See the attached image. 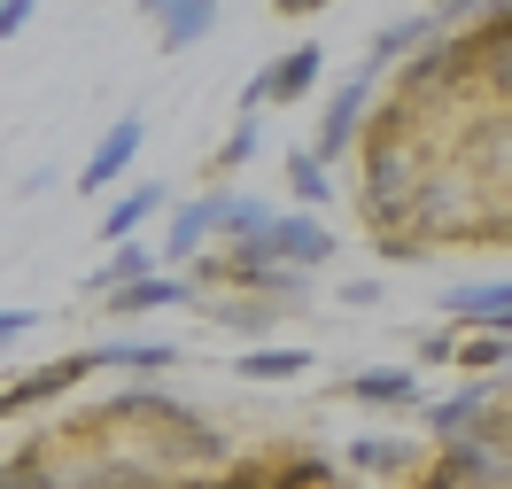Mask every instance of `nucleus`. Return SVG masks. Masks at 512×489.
I'll use <instances>...</instances> for the list:
<instances>
[{"label": "nucleus", "mask_w": 512, "mask_h": 489, "mask_svg": "<svg viewBox=\"0 0 512 489\" xmlns=\"http://www.w3.org/2000/svg\"><path fill=\"white\" fill-rule=\"evenodd\" d=\"M342 303H350V311H381V303H388V288L373 280V272H357V280H342Z\"/></svg>", "instance_id": "27"}, {"label": "nucleus", "mask_w": 512, "mask_h": 489, "mask_svg": "<svg viewBox=\"0 0 512 489\" xmlns=\"http://www.w3.org/2000/svg\"><path fill=\"white\" fill-rule=\"evenodd\" d=\"M288 195H295V210H311V218L334 202V171H326L311 148H288Z\"/></svg>", "instance_id": "22"}, {"label": "nucleus", "mask_w": 512, "mask_h": 489, "mask_svg": "<svg viewBox=\"0 0 512 489\" xmlns=\"http://www.w3.org/2000/svg\"><path fill=\"white\" fill-rule=\"evenodd\" d=\"M373 94H381V70H350V78H334V94L319 109V132H311V156L334 171L342 156H357V140H365V117H373Z\"/></svg>", "instance_id": "4"}, {"label": "nucleus", "mask_w": 512, "mask_h": 489, "mask_svg": "<svg viewBox=\"0 0 512 489\" xmlns=\"http://www.w3.org/2000/svg\"><path fill=\"white\" fill-rule=\"evenodd\" d=\"M334 396H350L365 412H427V389H419V365H350Z\"/></svg>", "instance_id": "9"}, {"label": "nucleus", "mask_w": 512, "mask_h": 489, "mask_svg": "<svg viewBox=\"0 0 512 489\" xmlns=\"http://www.w3.org/2000/svg\"><path fill=\"white\" fill-rule=\"evenodd\" d=\"M32 326H39V311H16V303H0V358H8V350H16Z\"/></svg>", "instance_id": "28"}, {"label": "nucleus", "mask_w": 512, "mask_h": 489, "mask_svg": "<svg viewBox=\"0 0 512 489\" xmlns=\"http://www.w3.org/2000/svg\"><path fill=\"white\" fill-rule=\"evenodd\" d=\"M249 156H256V125H241V117H233V132L218 140V156H210V171L225 179V171H241Z\"/></svg>", "instance_id": "26"}, {"label": "nucleus", "mask_w": 512, "mask_h": 489, "mask_svg": "<svg viewBox=\"0 0 512 489\" xmlns=\"http://www.w3.org/2000/svg\"><path fill=\"white\" fill-rule=\"evenodd\" d=\"M256 78H264V101H272V109H295V101L319 94V78H326V47H319V39H295V47H280V55L256 70Z\"/></svg>", "instance_id": "13"}, {"label": "nucleus", "mask_w": 512, "mask_h": 489, "mask_svg": "<svg viewBox=\"0 0 512 489\" xmlns=\"http://www.w3.org/2000/svg\"><path fill=\"white\" fill-rule=\"evenodd\" d=\"M435 163L443 156H435V140H427V117H412L404 101H373L365 140H357V218L373 226V241L412 233L419 187H427Z\"/></svg>", "instance_id": "1"}, {"label": "nucleus", "mask_w": 512, "mask_h": 489, "mask_svg": "<svg viewBox=\"0 0 512 489\" xmlns=\"http://www.w3.org/2000/svg\"><path fill=\"white\" fill-rule=\"evenodd\" d=\"M474 94V39L466 32H443L435 47H419L412 63H396V94L412 117H435V109H450V101Z\"/></svg>", "instance_id": "2"}, {"label": "nucleus", "mask_w": 512, "mask_h": 489, "mask_svg": "<svg viewBox=\"0 0 512 489\" xmlns=\"http://www.w3.org/2000/svg\"><path fill=\"white\" fill-rule=\"evenodd\" d=\"M171 365H187V350H179L171 334H156V342H125V334L94 342V373H132V381H156V373H171Z\"/></svg>", "instance_id": "14"}, {"label": "nucleus", "mask_w": 512, "mask_h": 489, "mask_svg": "<svg viewBox=\"0 0 512 489\" xmlns=\"http://www.w3.org/2000/svg\"><path fill=\"white\" fill-rule=\"evenodd\" d=\"M225 195H233V187H210V195H194V202H179V210H171V226L148 241L163 272H187V264L210 257V241H218V218H225Z\"/></svg>", "instance_id": "5"}, {"label": "nucleus", "mask_w": 512, "mask_h": 489, "mask_svg": "<svg viewBox=\"0 0 512 489\" xmlns=\"http://www.w3.org/2000/svg\"><path fill=\"white\" fill-rule=\"evenodd\" d=\"M373 249H381L388 264H419V257H427V241H419V233H388V241H373Z\"/></svg>", "instance_id": "29"}, {"label": "nucleus", "mask_w": 512, "mask_h": 489, "mask_svg": "<svg viewBox=\"0 0 512 489\" xmlns=\"http://www.w3.org/2000/svg\"><path fill=\"white\" fill-rule=\"evenodd\" d=\"M334 249H342V241H334L326 218H311V210H280V218L264 226V257L288 264V272H311V280L334 264Z\"/></svg>", "instance_id": "7"}, {"label": "nucleus", "mask_w": 512, "mask_h": 489, "mask_svg": "<svg viewBox=\"0 0 512 489\" xmlns=\"http://www.w3.org/2000/svg\"><path fill=\"white\" fill-rule=\"evenodd\" d=\"M148 24H156L163 55H187V47H202V39L218 32V0H156Z\"/></svg>", "instance_id": "16"}, {"label": "nucleus", "mask_w": 512, "mask_h": 489, "mask_svg": "<svg viewBox=\"0 0 512 489\" xmlns=\"http://www.w3.org/2000/svg\"><path fill=\"white\" fill-rule=\"evenodd\" d=\"M443 326H450V334H505V342H512V280L450 288L443 295Z\"/></svg>", "instance_id": "12"}, {"label": "nucleus", "mask_w": 512, "mask_h": 489, "mask_svg": "<svg viewBox=\"0 0 512 489\" xmlns=\"http://www.w3.org/2000/svg\"><path fill=\"white\" fill-rule=\"evenodd\" d=\"M194 295H202V288H194L187 272H156V280H140V288L109 295L101 311H109V319H148V311H187Z\"/></svg>", "instance_id": "19"}, {"label": "nucleus", "mask_w": 512, "mask_h": 489, "mask_svg": "<svg viewBox=\"0 0 512 489\" xmlns=\"http://www.w3.org/2000/svg\"><path fill=\"white\" fill-rule=\"evenodd\" d=\"M450 365H466L474 381H489V373H505V365H512V342H505V334H458Z\"/></svg>", "instance_id": "23"}, {"label": "nucleus", "mask_w": 512, "mask_h": 489, "mask_svg": "<svg viewBox=\"0 0 512 489\" xmlns=\"http://www.w3.org/2000/svg\"><path fill=\"white\" fill-rule=\"evenodd\" d=\"M412 233H443V241H481L489 233V179H474L466 163H435L419 187Z\"/></svg>", "instance_id": "3"}, {"label": "nucleus", "mask_w": 512, "mask_h": 489, "mask_svg": "<svg viewBox=\"0 0 512 489\" xmlns=\"http://www.w3.org/2000/svg\"><path fill=\"white\" fill-rule=\"evenodd\" d=\"M334 466H342V482H412L427 466V443L419 435H350V451Z\"/></svg>", "instance_id": "6"}, {"label": "nucleus", "mask_w": 512, "mask_h": 489, "mask_svg": "<svg viewBox=\"0 0 512 489\" xmlns=\"http://www.w3.org/2000/svg\"><path fill=\"white\" fill-rule=\"evenodd\" d=\"M505 404V389L497 381H466V389H450L443 404H427V443L435 451H450V443H474L481 435V420Z\"/></svg>", "instance_id": "11"}, {"label": "nucleus", "mask_w": 512, "mask_h": 489, "mask_svg": "<svg viewBox=\"0 0 512 489\" xmlns=\"http://www.w3.org/2000/svg\"><path fill=\"white\" fill-rule=\"evenodd\" d=\"M78 381H94V350H70V358L24 365V373L0 389V404H8V420H16V412H39V404H63Z\"/></svg>", "instance_id": "10"}, {"label": "nucleus", "mask_w": 512, "mask_h": 489, "mask_svg": "<svg viewBox=\"0 0 512 489\" xmlns=\"http://www.w3.org/2000/svg\"><path fill=\"white\" fill-rule=\"evenodd\" d=\"M466 39H474V55H489V47H512V0H497V8H474Z\"/></svg>", "instance_id": "25"}, {"label": "nucleus", "mask_w": 512, "mask_h": 489, "mask_svg": "<svg viewBox=\"0 0 512 489\" xmlns=\"http://www.w3.org/2000/svg\"><path fill=\"white\" fill-rule=\"evenodd\" d=\"M140 140H148V117H140V109H125V117L94 140V156L78 163V195H109V187H125L132 163H140Z\"/></svg>", "instance_id": "8"}, {"label": "nucleus", "mask_w": 512, "mask_h": 489, "mask_svg": "<svg viewBox=\"0 0 512 489\" xmlns=\"http://www.w3.org/2000/svg\"><path fill=\"white\" fill-rule=\"evenodd\" d=\"M264 489H357V482H342V466H334V458H319V451H280Z\"/></svg>", "instance_id": "21"}, {"label": "nucleus", "mask_w": 512, "mask_h": 489, "mask_svg": "<svg viewBox=\"0 0 512 489\" xmlns=\"http://www.w3.org/2000/svg\"><path fill=\"white\" fill-rule=\"evenodd\" d=\"M32 24V0H0V39H16Z\"/></svg>", "instance_id": "31"}, {"label": "nucleus", "mask_w": 512, "mask_h": 489, "mask_svg": "<svg viewBox=\"0 0 512 489\" xmlns=\"http://www.w3.org/2000/svg\"><path fill=\"white\" fill-rule=\"evenodd\" d=\"M163 202H171V187H163V179H140V187H125V195L109 202V210H101V249H125V241H140V233H148V218H156Z\"/></svg>", "instance_id": "15"}, {"label": "nucleus", "mask_w": 512, "mask_h": 489, "mask_svg": "<svg viewBox=\"0 0 512 489\" xmlns=\"http://www.w3.org/2000/svg\"><path fill=\"white\" fill-rule=\"evenodd\" d=\"M194 311L225 334H272V319H288L280 303H264V295H194Z\"/></svg>", "instance_id": "20"}, {"label": "nucleus", "mask_w": 512, "mask_h": 489, "mask_svg": "<svg viewBox=\"0 0 512 489\" xmlns=\"http://www.w3.org/2000/svg\"><path fill=\"white\" fill-rule=\"evenodd\" d=\"M311 350L295 342H256L249 358H233V381H256V389H288V381H311Z\"/></svg>", "instance_id": "18"}, {"label": "nucleus", "mask_w": 512, "mask_h": 489, "mask_svg": "<svg viewBox=\"0 0 512 489\" xmlns=\"http://www.w3.org/2000/svg\"><path fill=\"white\" fill-rule=\"evenodd\" d=\"M156 272H163L156 249H148V241H125V249H109V257L86 272V288H78V295L109 303V295H125V288H140V280H156Z\"/></svg>", "instance_id": "17"}, {"label": "nucleus", "mask_w": 512, "mask_h": 489, "mask_svg": "<svg viewBox=\"0 0 512 489\" xmlns=\"http://www.w3.org/2000/svg\"><path fill=\"white\" fill-rule=\"evenodd\" d=\"M450 350H458V334H450V326L419 334V365H450Z\"/></svg>", "instance_id": "30"}, {"label": "nucleus", "mask_w": 512, "mask_h": 489, "mask_svg": "<svg viewBox=\"0 0 512 489\" xmlns=\"http://www.w3.org/2000/svg\"><path fill=\"white\" fill-rule=\"evenodd\" d=\"M0 420H8V404H0Z\"/></svg>", "instance_id": "32"}, {"label": "nucleus", "mask_w": 512, "mask_h": 489, "mask_svg": "<svg viewBox=\"0 0 512 489\" xmlns=\"http://www.w3.org/2000/svg\"><path fill=\"white\" fill-rule=\"evenodd\" d=\"M474 86L489 101H505V117H512V47H489V55H474Z\"/></svg>", "instance_id": "24"}]
</instances>
